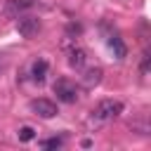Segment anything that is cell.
<instances>
[{
  "instance_id": "obj_1",
  "label": "cell",
  "mask_w": 151,
  "mask_h": 151,
  "mask_svg": "<svg viewBox=\"0 0 151 151\" xmlns=\"http://www.w3.org/2000/svg\"><path fill=\"white\" fill-rule=\"evenodd\" d=\"M120 113H123V101H120V99H104V101H99L97 109L92 111V120H90V123L104 125V123L116 120Z\"/></svg>"
},
{
  "instance_id": "obj_2",
  "label": "cell",
  "mask_w": 151,
  "mask_h": 151,
  "mask_svg": "<svg viewBox=\"0 0 151 151\" xmlns=\"http://www.w3.org/2000/svg\"><path fill=\"white\" fill-rule=\"evenodd\" d=\"M54 94H57V99L64 101V104H76V101H78V87H76L71 80H64V78L54 83Z\"/></svg>"
},
{
  "instance_id": "obj_3",
  "label": "cell",
  "mask_w": 151,
  "mask_h": 151,
  "mask_svg": "<svg viewBox=\"0 0 151 151\" xmlns=\"http://www.w3.org/2000/svg\"><path fill=\"white\" fill-rule=\"evenodd\" d=\"M17 31L21 38H33L40 33V19L38 17H17Z\"/></svg>"
},
{
  "instance_id": "obj_4",
  "label": "cell",
  "mask_w": 151,
  "mask_h": 151,
  "mask_svg": "<svg viewBox=\"0 0 151 151\" xmlns=\"http://www.w3.org/2000/svg\"><path fill=\"white\" fill-rule=\"evenodd\" d=\"M31 111L35 113V116H40V118H54L59 111H57V104L52 101V99H33L31 101Z\"/></svg>"
},
{
  "instance_id": "obj_5",
  "label": "cell",
  "mask_w": 151,
  "mask_h": 151,
  "mask_svg": "<svg viewBox=\"0 0 151 151\" xmlns=\"http://www.w3.org/2000/svg\"><path fill=\"white\" fill-rule=\"evenodd\" d=\"M35 0H7L5 2V14L7 17H19L21 12H26L28 7H33Z\"/></svg>"
},
{
  "instance_id": "obj_6",
  "label": "cell",
  "mask_w": 151,
  "mask_h": 151,
  "mask_svg": "<svg viewBox=\"0 0 151 151\" xmlns=\"http://www.w3.org/2000/svg\"><path fill=\"white\" fill-rule=\"evenodd\" d=\"M87 61V52L83 47H71L68 50V66L71 68H83Z\"/></svg>"
},
{
  "instance_id": "obj_7",
  "label": "cell",
  "mask_w": 151,
  "mask_h": 151,
  "mask_svg": "<svg viewBox=\"0 0 151 151\" xmlns=\"http://www.w3.org/2000/svg\"><path fill=\"white\" fill-rule=\"evenodd\" d=\"M101 76H104L101 66H92V68L85 71V76H83V85H85V87H94V85L101 83Z\"/></svg>"
},
{
  "instance_id": "obj_8",
  "label": "cell",
  "mask_w": 151,
  "mask_h": 151,
  "mask_svg": "<svg viewBox=\"0 0 151 151\" xmlns=\"http://www.w3.org/2000/svg\"><path fill=\"white\" fill-rule=\"evenodd\" d=\"M45 76H47V61L45 59H35L33 66H31V78L35 83H45Z\"/></svg>"
},
{
  "instance_id": "obj_9",
  "label": "cell",
  "mask_w": 151,
  "mask_h": 151,
  "mask_svg": "<svg viewBox=\"0 0 151 151\" xmlns=\"http://www.w3.org/2000/svg\"><path fill=\"white\" fill-rule=\"evenodd\" d=\"M109 47H111V52H113L116 59H123V57L127 54V47H125V42H123L118 35H111V38H109Z\"/></svg>"
},
{
  "instance_id": "obj_10",
  "label": "cell",
  "mask_w": 151,
  "mask_h": 151,
  "mask_svg": "<svg viewBox=\"0 0 151 151\" xmlns=\"http://www.w3.org/2000/svg\"><path fill=\"white\" fill-rule=\"evenodd\" d=\"M35 137V130L31 127V125H24V127H19V139L21 142H31Z\"/></svg>"
},
{
  "instance_id": "obj_11",
  "label": "cell",
  "mask_w": 151,
  "mask_h": 151,
  "mask_svg": "<svg viewBox=\"0 0 151 151\" xmlns=\"http://www.w3.org/2000/svg\"><path fill=\"white\" fill-rule=\"evenodd\" d=\"M61 144H64L61 137H52V139H45V142H42V149H59Z\"/></svg>"
},
{
  "instance_id": "obj_12",
  "label": "cell",
  "mask_w": 151,
  "mask_h": 151,
  "mask_svg": "<svg viewBox=\"0 0 151 151\" xmlns=\"http://www.w3.org/2000/svg\"><path fill=\"white\" fill-rule=\"evenodd\" d=\"M139 68H142V76H146V73H149V52H144V54H142V66H139Z\"/></svg>"
}]
</instances>
